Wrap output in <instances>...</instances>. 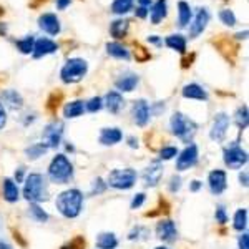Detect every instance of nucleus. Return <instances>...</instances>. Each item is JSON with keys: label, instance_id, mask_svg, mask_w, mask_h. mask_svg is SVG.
Listing matches in <instances>:
<instances>
[{"label": "nucleus", "instance_id": "1", "mask_svg": "<svg viewBox=\"0 0 249 249\" xmlns=\"http://www.w3.org/2000/svg\"><path fill=\"white\" fill-rule=\"evenodd\" d=\"M55 206L60 214L67 219H75L80 216V213L83 210V193L71 188V190L62 191L55 199Z\"/></svg>", "mask_w": 249, "mask_h": 249}, {"label": "nucleus", "instance_id": "2", "mask_svg": "<svg viewBox=\"0 0 249 249\" xmlns=\"http://www.w3.org/2000/svg\"><path fill=\"white\" fill-rule=\"evenodd\" d=\"M23 198L29 203H42L48 198V183L47 178L40 173H30L23 179Z\"/></svg>", "mask_w": 249, "mask_h": 249}, {"label": "nucleus", "instance_id": "3", "mask_svg": "<svg viewBox=\"0 0 249 249\" xmlns=\"http://www.w3.org/2000/svg\"><path fill=\"white\" fill-rule=\"evenodd\" d=\"M48 178L57 184H65L73 178V164L63 153L53 156L48 164Z\"/></svg>", "mask_w": 249, "mask_h": 249}, {"label": "nucleus", "instance_id": "4", "mask_svg": "<svg viewBox=\"0 0 249 249\" xmlns=\"http://www.w3.org/2000/svg\"><path fill=\"white\" fill-rule=\"evenodd\" d=\"M170 126H171V133L178 136L184 143H190L193 136L196 135V130H198V124L193 122L191 118H188L186 115L179 113V111L173 113L170 120Z\"/></svg>", "mask_w": 249, "mask_h": 249}, {"label": "nucleus", "instance_id": "5", "mask_svg": "<svg viewBox=\"0 0 249 249\" xmlns=\"http://www.w3.org/2000/svg\"><path fill=\"white\" fill-rule=\"evenodd\" d=\"M136 179H138V173L133 168H118L108 173L107 186L113 190H130L135 186Z\"/></svg>", "mask_w": 249, "mask_h": 249}, {"label": "nucleus", "instance_id": "6", "mask_svg": "<svg viewBox=\"0 0 249 249\" xmlns=\"http://www.w3.org/2000/svg\"><path fill=\"white\" fill-rule=\"evenodd\" d=\"M88 71V63L83 58H70L63 65L60 71V78L63 83H77L80 82Z\"/></svg>", "mask_w": 249, "mask_h": 249}, {"label": "nucleus", "instance_id": "7", "mask_svg": "<svg viewBox=\"0 0 249 249\" xmlns=\"http://www.w3.org/2000/svg\"><path fill=\"white\" fill-rule=\"evenodd\" d=\"M223 160L230 170H241L244 164L248 163V153L239 146L238 142L231 143L230 146L224 148L223 151Z\"/></svg>", "mask_w": 249, "mask_h": 249}, {"label": "nucleus", "instance_id": "8", "mask_svg": "<svg viewBox=\"0 0 249 249\" xmlns=\"http://www.w3.org/2000/svg\"><path fill=\"white\" fill-rule=\"evenodd\" d=\"M178 160H176V170L178 171H186L190 168L195 166L198 163V158H199V151H198V146L195 143L188 144L186 148L178 153Z\"/></svg>", "mask_w": 249, "mask_h": 249}, {"label": "nucleus", "instance_id": "9", "mask_svg": "<svg viewBox=\"0 0 249 249\" xmlns=\"http://www.w3.org/2000/svg\"><path fill=\"white\" fill-rule=\"evenodd\" d=\"M43 143L47 144L48 148H57L60 143H62L63 138V123L60 122H52L45 126L42 133Z\"/></svg>", "mask_w": 249, "mask_h": 249}, {"label": "nucleus", "instance_id": "10", "mask_svg": "<svg viewBox=\"0 0 249 249\" xmlns=\"http://www.w3.org/2000/svg\"><path fill=\"white\" fill-rule=\"evenodd\" d=\"M208 186L213 195L219 196L226 191L228 188V175L224 170H213L208 175Z\"/></svg>", "mask_w": 249, "mask_h": 249}, {"label": "nucleus", "instance_id": "11", "mask_svg": "<svg viewBox=\"0 0 249 249\" xmlns=\"http://www.w3.org/2000/svg\"><path fill=\"white\" fill-rule=\"evenodd\" d=\"M228 128H230V116L226 113H218L214 116V122L211 126V140L213 142H223L224 136L228 133Z\"/></svg>", "mask_w": 249, "mask_h": 249}, {"label": "nucleus", "instance_id": "12", "mask_svg": "<svg viewBox=\"0 0 249 249\" xmlns=\"http://www.w3.org/2000/svg\"><path fill=\"white\" fill-rule=\"evenodd\" d=\"M156 236L164 243H173L178 238V230H176V224L171 219H163L156 224Z\"/></svg>", "mask_w": 249, "mask_h": 249}, {"label": "nucleus", "instance_id": "13", "mask_svg": "<svg viewBox=\"0 0 249 249\" xmlns=\"http://www.w3.org/2000/svg\"><path fill=\"white\" fill-rule=\"evenodd\" d=\"M161 178H163V166H161V163H160V161L151 163L150 166H148L146 170L143 171V183H144V186L153 188L160 181H161Z\"/></svg>", "mask_w": 249, "mask_h": 249}, {"label": "nucleus", "instance_id": "14", "mask_svg": "<svg viewBox=\"0 0 249 249\" xmlns=\"http://www.w3.org/2000/svg\"><path fill=\"white\" fill-rule=\"evenodd\" d=\"M38 27L48 35L60 34V20L55 14H43L38 17Z\"/></svg>", "mask_w": 249, "mask_h": 249}, {"label": "nucleus", "instance_id": "15", "mask_svg": "<svg viewBox=\"0 0 249 249\" xmlns=\"http://www.w3.org/2000/svg\"><path fill=\"white\" fill-rule=\"evenodd\" d=\"M0 103L9 110H20L23 107V98L17 90H3L0 93Z\"/></svg>", "mask_w": 249, "mask_h": 249}, {"label": "nucleus", "instance_id": "16", "mask_svg": "<svg viewBox=\"0 0 249 249\" xmlns=\"http://www.w3.org/2000/svg\"><path fill=\"white\" fill-rule=\"evenodd\" d=\"M208 22H210V12L206 9H199L198 14L195 17V22L191 23L190 27V37L191 38H196L198 35H201L204 29H206Z\"/></svg>", "mask_w": 249, "mask_h": 249}, {"label": "nucleus", "instance_id": "17", "mask_svg": "<svg viewBox=\"0 0 249 249\" xmlns=\"http://www.w3.org/2000/svg\"><path fill=\"white\" fill-rule=\"evenodd\" d=\"M133 120L138 126H146L150 122V105L144 100H136L133 103Z\"/></svg>", "mask_w": 249, "mask_h": 249}, {"label": "nucleus", "instance_id": "18", "mask_svg": "<svg viewBox=\"0 0 249 249\" xmlns=\"http://www.w3.org/2000/svg\"><path fill=\"white\" fill-rule=\"evenodd\" d=\"M58 50V45L50 38H38L35 40V45H34V57L35 58H42L45 55H50V53H55Z\"/></svg>", "mask_w": 249, "mask_h": 249}, {"label": "nucleus", "instance_id": "19", "mask_svg": "<svg viewBox=\"0 0 249 249\" xmlns=\"http://www.w3.org/2000/svg\"><path fill=\"white\" fill-rule=\"evenodd\" d=\"M123 140V133L120 128H103L100 131V143L105 146H113Z\"/></svg>", "mask_w": 249, "mask_h": 249}, {"label": "nucleus", "instance_id": "20", "mask_svg": "<svg viewBox=\"0 0 249 249\" xmlns=\"http://www.w3.org/2000/svg\"><path fill=\"white\" fill-rule=\"evenodd\" d=\"M140 83V77L135 73H126V75H122L118 80L115 82V87L118 88L120 91H124V93H130L133 91L136 85Z\"/></svg>", "mask_w": 249, "mask_h": 249}, {"label": "nucleus", "instance_id": "21", "mask_svg": "<svg viewBox=\"0 0 249 249\" xmlns=\"http://www.w3.org/2000/svg\"><path fill=\"white\" fill-rule=\"evenodd\" d=\"M2 195H3V199H5L7 203H17L18 198H20V191H18L17 183H15L14 179H10V178L3 179Z\"/></svg>", "mask_w": 249, "mask_h": 249}, {"label": "nucleus", "instance_id": "22", "mask_svg": "<svg viewBox=\"0 0 249 249\" xmlns=\"http://www.w3.org/2000/svg\"><path fill=\"white\" fill-rule=\"evenodd\" d=\"M103 105L108 108L110 113H120V110L124 107V100L118 91H108L103 100Z\"/></svg>", "mask_w": 249, "mask_h": 249}, {"label": "nucleus", "instance_id": "23", "mask_svg": "<svg viewBox=\"0 0 249 249\" xmlns=\"http://www.w3.org/2000/svg\"><path fill=\"white\" fill-rule=\"evenodd\" d=\"M148 14H150V17H151V23L158 25V23L161 22L163 18H166V15H168L166 0H156L153 3V7H151V10H148Z\"/></svg>", "mask_w": 249, "mask_h": 249}, {"label": "nucleus", "instance_id": "24", "mask_svg": "<svg viewBox=\"0 0 249 249\" xmlns=\"http://www.w3.org/2000/svg\"><path fill=\"white\" fill-rule=\"evenodd\" d=\"M183 96L184 98H190V100H199V102H204V100H208V93L206 90L198 85V83H190V85H186L183 88Z\"/></svg>", "mask_w": 249, "mask_h": 249}, {"label": "nucleus", "instance_id": "25", "mask_svg": "<svg viewBox=\"0 0 249 249\" xmlns=\"http://www.w3.org/2000/svg\"><path fill=\"white\" fill-rule=\"evenodd\" d=\"M83 111H85V103L82 100H75V102H70L65 105V108H63V116L68 120L78 118V116L83 115Z\"/></svg>", "mask_w": 249, "mask_h": 249}, {"label": "nucleus", "instance_id": "26", "mask_svg": "<svg viewBox=\"0 0 249 249\" xmlns=\"http://www.w3.org/2000/svg\"><path fill=\"white\" fill-rule=\"evenodd\" d=\"M118 246V238L113 232H102L96 238V248L98 249H116Z\"/></svg>", "mask_w": 249, "mask_h": 249}, {"label": "nucleus", "instance_id": "27", "mask_svg": "<svg viewBox=\"0 0 249 249\" xmlns=\"http://www.w3.org/2000/svg\"><path fill=\"white\" fill-rule=\"evenodd\" d=\"M107 52L110 57L118 58V60H128L130 58V52H128L126 47H123L122 43L118 42H111L107 43Z\"/></svg>", "mask_w": 249, "mask_h": 249}, {"label": "nucleus", "instance_id": "28", "mask_svg": "<svg viewBox=\"0 0 249 249\" xmlns=\"http://www.w3.org/2000/svg\"><path fill=\"white\" fill-rule=\"evenodd\" d=\"M128 29H130V22H128V20L120 18V20H115V22H111L110 34H111V37H115V38L120 40V38L126 37Z\"/></svg>", "mask_w": 249, "mask_h": 249}, {"label": "nucleus", "instance_id": "29", "mask_svg": "<svg viewBox=\"0 0 249 249\" xmlns=\"http://www.w3.org/2000/svg\"><path fill=\"white\" fill-rule=\"evenodd\" d=\"M193 18V10L190 7V3L186 2H179L178 3V25L184 29V27H188V23L191 22Z\"/></svg>", "mask_w": 249, "mask_h": 249}, {"label": "nucleus", "instance_id": "30", "mask_svg": "<svg viewBox=\"0 0 249 249\" xmlns=\"http://www.w3.org/2000/svg\"><path fill=\"white\" fill-rule=\"evenodd\" d=\"M164 43H166L171 50H176V52H179V53H184V52H186V38L179 34L168 35L166 40H164Z\"/></svg>", "mask_w": 249, "mask_h": 249}, {"label": "nucleus", "instance_id": "31", "mask_svg": "<svg viewBox=\"0 0 249 249\" xmlns=\"http://www.w3.org/2000/svg\"><path fill=\"white\" fill-rule=\"evenodd\" d=\"M48 150H50V148H48L43 142L42 143H34V144H30V146L25 150V156L34 161V160L42 158V156L45 155Z\"/></svg>", "mask_w": 249, "mask_h": 249}, {"label": "nucleus", "instance_id": "32", "mask_svg": "<svg viewBox=\"0 0 249 249\" xmlns=\"http://www.w3.org/2000/svg\"><path fill=\"white\" fill-rule=\"evenodd\" d=\"M248 226V210L246 208H241L234 213V218H232V228L236 231L243 232Z\"/></svg>", "mask_w": 249, "mask_h": 249}, {"label": "nucleus", "instance_id": "33", "mask_svg": "<svg viewBox=\"0 0 249 249\" xmlns=\"http://www.w3.org/2000/svg\"><path fill=\"white\" fill-rule=\"evenodd\" d=\"M29 216L34 221H37V223H47V221H48V213L43 211V208L38 206L37 203H30Z\"/></svg>", "mask_w": 249, "mask_h": 249}, {"label": "nucleus", "instance_id": "34", "mask_svg": "<svg viewBox=\"0 0 249 249\" xmlns=\"http://www.w3.org/2000/svg\"><path fill=\"white\" fill-rule=\"evenodd\" d=\"M133 9V0H115L111 3V12L116 15H124Z\"/></svg>", "mask_w": 249, "mask_h": 249}, {"label": "nucleus", "instance_id": "35", "mask_svg": "<svg viewBox=\"0 0 249 249\" xmlns=\"http://www.w3.org/2000/svg\"><path fill=\"white\" fill-rule=\"evenodd\" d=\"M234 122H236V124H238V128H239L241 131L248 128L249 113H248V107L246 105H243V107L238 108V111H236V115H234Z\"/></svg>", "mask_w": 249, "mask_h": 249}, {"label": "nucleus", "instance_id": "36", "mask_svg": "<svg viewBox=\"0 0 249 249\" xmlns=\"http://www.w3.org/2000/svg\"><path fill=\"white\" fill-rule=\"evenodd\" d=\"M15 45H17L18 48V52L20 53H23V55H29L34 52V45H35V38L32 37V35H29V37H25V38H20L15 42Z\"/></svg>", "mask_w": 249, "mask_h": 249}, {"label": "nucleus", "instance_id": "37", "mask_svg": "<svg viewBox=\"0 0 249 249\" xmlns=\"http://www.w3.org/2000/svg\"><path fill=\"white\" fill-rule=\"evenodd\" d=\"M219 20L224 23V25H228V27L236 25V15H234V12L230 10V9L219 12Z\"/></svg>", "mask_w": 249, "mask_h": 249}, {"label": "nucleus", "instance_id": "38", "mask_svg": "<svg viewBox=\"0 0 249 249\" xmlns=\"http://www.w3.org/2000/svg\"><path fill=\"white\" fill-rule=\"evenodd\" d=\"M102 108H103V98H100V96H93V98L88 100L85 103V110H88L90 113H96Z\"/></svg>", "mask_w": 249, "mask_h": 249}, {"label": "nucleus", "instance_id": "39", "mask_svg": "<svg viewBox=\"0 0 249 249\" xmlns=\"http://www.w3.org/2000/svg\"><path fill=\"white\" fill-rule=\"evenodd\" d=\"M175 156H178V148L176 146H164L161 148V151H160V158L164 160V161L173 160Z\"/></svg>", "mask_w": 249, "mask_h": 249}, {"label": "nucleus", "instance_id": "40", "mask_svg": "<svg viewBox=\"0 0 249 249\" xmlns=\"http://www.w3.org/2000/svg\"><path fill=\"white\" fill-rule=\"evenodd\" d=\"M144 201H146V195H144V193H138V195H135L133 199H131V210H138V208H142Z\"/></svg>", "mask_w": 249, "mask_h": 249}, {"label": "nucleus", "instance_id": "41", "mask_svg": "<svg viewBox=\"0 0 249 249\" xmlns=\"http://www.w3.org/2000/svg\"><path fill=\"white\" fill-rule=\"evenodd\" d=\"M105 188H107V183L103 181L102 178H96L93 184H91V193H93V195H100V193L105 191Z\"/></svg>", "mask_w": 249, "mask_h": 249}, {"label": "nucleus", "instance_id": "42", "mask_svg": "<svg viewBox=\"0 0 249 249\" xmlns=\"http://www.w3.org/2000/svg\"><path fill=\"white\" fill-rule=\"evenodd\" d=\"M214 218H216V221H218L219 224H226L228 223V214H226V210H224V206H218V208H216Z\"/></svg>", "mask_w": 249, "mask_h": 249}, {"label": "nucleus", "instance_id": "43", "mask_svg": "<svg viewBox=\"0 0 249 249\" xmlns=\"http://www.w3.org/2000/svg\"><path fill=\"white\" fill-rule=\"evenodd\" d=\"M179 190H181V178H179V176H176V175H173L171 179H170V191L176 193Z\"/></svg>", "mask_w": 249, "mask_h": 249}, {"label": "nucleus", "instance_id": "44", "mask_svg": "<svg viewBox=\"0 0 249 249\" xmlns=\"http://www.w3.org/2000/svg\"><path fill=\"white\" fill-rule=\"evenodd\" d=\"M142 232H148V230H144V228H142V226H136V228H133V231L128 234V239L130 241H135V239H142Z\"/></svg>", "mask_w": 249, "mask_h": 249}, {"label": "nucleus", "instance_id": "45", "mask_svg": "<svg viewBox=\"0 0 249 249\" xmlns=\"http://www.w3.org/2000/svg\"><path fill=\"white\" fill-rule=\"evenodd\" d=\"M238 248L239 249H249V236L248 232H243L238 239Z\"/></svg>", "mask_w": 249, "mask_h": 249}, {"label": "nucleus", "instance_id": "46", "mask_svg": "<svg viewBox=\"0 0 249 249\" xmlns=\"http://www.w3.org/2000/svg\"><path fill=\"white\" fill-rule=\"evenodd\" d=\"M5 124H7V110H5V107L0 103V130H2Z\"/></svg>", "mask_w": 249, "mask_h": 249}, {"label": "nucleus", "instance_id": "47", "mask_svg": "<svg viewBox=\"0 0 249 249\" xmlns=\"http://www.w3.org/2000/svg\"><path fill=\"white\" fill-rule=\"evenodd\" d=\"M23 176H25V170H23V168H18V170L15 171V179H14V181L17 183V184L23 183V179H25Z\"/></svg>", "mask_w": 249, "mask_h": 249}, {"label": "nucleus", "instance_id": "48", "mask_svg": "<svg viewBox=\"0 0 249 249\" xmlns=\"http://www.w3.org/2000/svg\"><path fill=\"white\" fill-rule=\"evenodd\" d=\"M135 14H136V17H138V18H144L148 15V7H142V5H140L138 9L135 10Z\"/></svg>", "mask_w": 249, "mask_h": 249}, {"label": "nucleus", "instance_id": "49", "mask_svg": "<svg viewBox=\"0 0 249 249\" xmlns=\"http://www.w3.org/2000/svg\"><path fill=\"white\" fill-rule=\"evenodd\" d=\"M136 52H138V60H140V62H143V60L150 58V53H148V52H144V48L138 47V48H136Z\"/></svg>", "mask_w": 249, "mask_h": 249}, {"label": "nucleus", "instance_id": "50", "mask_svg": "<svg viewBox=\"0 0 249 249\" xmlns=\"http://www.w3.org/2000/svg\"><path fill=\"white\" fill-rule=\"evenodd\" d=\"M201 188H203V183L198 181V179L191 181V184H190V191H193V193H198L199 190H201Z\"/></svg>", "mask_w": 249, "mask_h": 249}, {"label": "nucleus", "instance_id": "51", "mask_svg": "<svg viewBox=\"0 0 249 249\" xmlns=\"http://www.w3.org/2000/svg\"><path fill=\"white\" fill-rule=\"evenodd\" d=\"M71 0H55V3H57V9L58 10H65L68 5H70Z\"/></svg>", "mask_w": 249, "mask_h": 249}, {"label": "nucleus", "instance_id": "52", "mask_svg": "<svg viewBox=\"0 0 249 249\" xmlns=\"http://www.w3.org/2000/svg\"><path fill=\"white\" fill-rule=\"evenodd\" d=\"M239 181H241V184H243L244 188L248 186V173L244 171V173H239Z\"/></svg>", "mask_w": 249, "mask_h": 249}, {"label": "nucleus", "instance_id": "53", "mask_svg": "<svg viewBox=\"0 0 249 249\" xmlns=\"http://www.w3.org/2000/svg\"><path fill=\"white\" fill-rule=\"evenodd\" d=\"M128 146H131V148H138V140H136L135 136H130V138H128Z\"/></svg>", "mask_w": 249, "mask_h": 249}, {"label": "nucleus", "instance_id": "54", "mask_svg": "<svg viewBox=\"0 0 249 249\" xmlns=\"http://www.w3.org/2000/svg\"><path fill=\"white\" fill-rule=\"evenodd\" d=\"M148 42H150V43H155V45H161V40L156 37V35H151V37H148Z\"/></svg>", "mask_w": 249, "mask_h": 249}, {"label": "nucleus", "instance_id": "55", "mask_svg": "<svg viewBox=\"0 0 249 249\" xmlns=\"http://www.w3.org/2000/svg\"><path fill=\"white\" fill-rule=\"evenodd\" d=\"M248 37V30H244V32H239V34L238 35H236V38H246Z\"/></svg>", "mask_w": 249, "mask_h": 249}, {"label": "nucleus", "instance_id": "56", "mask_svg": "<svg viewBox=\"0 0 249 249\" xmlns=\"http://www.w3.org/2000/svg\"><path fill=\"white\" fill-rule=\"evenodd\" d=\"M138 2H140V5H142V7H148L151 3V0H138Z\"/></svg>", "mask_w": 249, "mask_h": 249}, {"label": "nucleus", "instance_id": "57", "mask_svg": "<svg viewBox=\"0 0 249 249\" xmlns=\"http://www.w3.org/2000/svg\"><path fill=\"white\" fill-rule=\"evenodd\" d=\"M0 249H12V246L7 243H3V241H0Z\"/></svg>", "mask_w": 249, "mask_h": 249}, {"label": "nucleus", "instance_id": "58", "mask_svg": "<svg viewBox=\"0 0 249 249\" xmlns=\"http://www.w3.org/2000/svg\"><path fill=\"white\" fill-rule=\"evenodd\" d=\"M155 249H168L166 246H158V248H155Z\"/></svg>", "mask_w": 249, "mask_h": 249}]
</instances>
